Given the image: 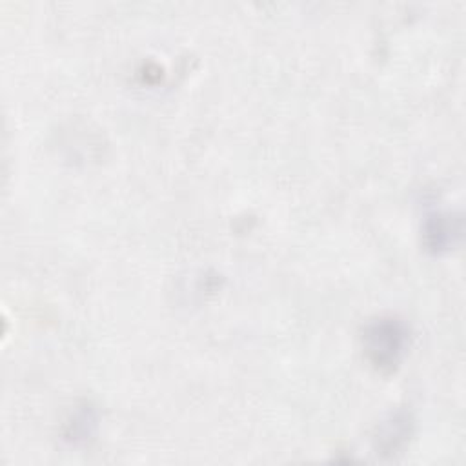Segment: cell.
I'll return each instance as SVG.
<instances>
[{
  "instance_id": "obj_1",
  "label": "cell",
  "mask_w": 466,
  "mask_h": 466,
  "mask_svg": "<svg viewBox=\"0 0 466 466\" xmlns=\"http://www.w3.org/2000/svg\"><path fill=\"white\" fill-rule=\"evenodd\" d=\"M406 342V331L399 322L380 320L366 331V348L377 366H395Z\"/></svg>"
}]
</instances>
